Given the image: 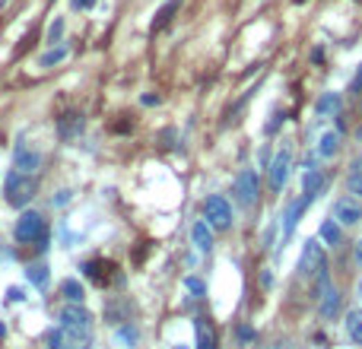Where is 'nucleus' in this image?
Wrapping results in <instances>:
<instances>
[{"label":"nucleus","instance_id":"obj_1","mask_svg":"<svg viewBox=\"0 0 362 349\" xmlns=\"http://www.w3.org/2000/svg\"><path fill=\"white\" fill-rule=\"evenodd\" d=\"M60 330H64V340L67 349H86L92 334V314L83 305H64L60 308Z\"/></svg>","mask_w":362,"mask_h":349},{"label":"nucleus","instance_id":"obj_2","mask_svg":"<svg viewBox=\"0 0 362 349\" xmlns=\"http://www.w3.org/2000/svg\"><path fill=\"white\" fill-rule=\"evenodd\" d=\"M3 194H7V203L16 210H23L26 203L35 197V178L32 175H23V171H7L3 178Z\"/></svg>","mask_w":362,"mask_h":349},{"label":"nucleus","instance_id":"obj_3","mask_svg":"<svg viewBox=\"0 0 362 349\" xmlns=\"http://www.w3.org/2000/svg\"><path fill=\"white\" fill-rule=\"evenodd\" d=\"M13 235L19 238V241H26V245H38V238H45V235H48L42 213H35V210H26V213H19Z\"/></svg>","mask_w":362,"mask_h":349},{"label":"nucleus","instance_id":"obj_4","mask_svg":"<svg viewBox=\"0 0 362 349\" xmlns=\"http://www.w3.org/2000/svg\"><path fill=\"white\" fill-rule=\"evenodd\" d=\"M204 219L210 229H219L226 232L232 225V207L226 203V197H219V194H210L204 201Z\"/></svg>","mask_w":362,"mask_h":349},{"label":"nucleus","instance_id":"obj_5","mask_svg":"<svg viewBox=\"0 0 362 349\" xmlns=\"http://www.w3.org/2000/svg\"><path fill=\"white\" fill-rule=\"evenodd\" d=\"M257 194H261V181H257V171L255 169H241L235 175V197H239L241 207H251L257 203Z\"/></svg>","mask_w":362,"mask_h":349},{"label":"nucleus","instance_id":"obj_6","mask_svg":"<svg viewBox=\"0 0 362 349\" xmlns=\"http://www.w3.org/2000/svg\"><path fill=\"white\" fill-rule=\"evenodd\" d=\"M289 169H293V149L283 146L277 156L270 159V169H267V175H270V191H273V194L283 191V185H286V178H289Z\"/></svg>","mask_w":362,"mask_h":349},{"label":"nucleus","instance_id":"obj_7","mask_svg":"<svg viewBox=\"0 0 362 349\" xmlns=\"http://www.w3.org/2000/svg\"><path fill=\"white\" fill-rule=\"evenodd\" d=\"M334 219H337V225H356L362 219V201H356V197L334 201Z\"/></svg>","mask_w":362,"mask_h":349},{"label":"nucleus","instance_id":"obj_8","mask_svg":"<svg viewBox=\"0 0 362 349\" xmlns=\"http://www.w3.org/2000/svg\"><path fill=\"white\" fill-rule=\"evenodd\" d=\"M13 169L23 171V175H35L38 169H42V153L32 146H26V143H19L13 153Z\"/></svg>","mask_w":362,"mask_h":349},{"label":"nucleus","instance_id":"obj_9","mask_svg":"<svg viewBox=\"0 0 362 349\" xmlns=\"http://www.w3.org/2000/svg\"><path fill=\"white\" fill-rule=\"evenodd\" d=\"M340 305H343V296H340V289L331 282V286L318 296V314H321L325 321H334V314L340 312Z\"/></svg>","mask_w":362,"mask_h":349},{"label":"nucleus","instance_id":"obj_10","mask_svg":"<svg viewBox=\"0 0 362 349\" xmlns=\"http://www.w3.org/2000/svg\"><path fill=\"white\" fill-rule=\"evenodd\" d=\"M309 203H311V197H305V194H302L299 201H293V203H289L286 216H283V241H289V238H293L295 225H299V216L305 213V207H309Z\"/></svg>","mask_w":362,"mask_h":349},{"label":"nucleus","instance_id":"obj_11","mask_svg":"<svg viewBox=\"0 0 362 349\" xmlns=\"http://www.w3.org/2000/svg\"><path fill=\"white\" fill-rule=\"evenodd\" d=\"M83 114H76V112H67L64 118H58V134L60 140H74V137L83 134Z\"/></svg>","mask_w":362,"mask_h":349},{"label":"nucleus","instance_id":"obj_12","mask_svg":"<svg viewBox=\"0 0 362 349\" xmlns=\"http://www.w3.org/2000/svg\"><path fill=\"white\" fill-rule=\"evenodd\" d=\"M327 178H325V171H318V169H305V175H302V194L305 197H311L315 201L318 194L325 191Z\"/></svg>","mask_w":362,"mask_h":349},{"label":"nucleus","instance_id":"obj_13","mask_svg":"<svg viewBox=\"0 0 362 349\" xmlns=\"http://www.w3.org/2000/svg\"><path fill=\"white\" fill-rule=\"evenodd\" d=\"M191 241H194V248L200 254H210L213 251V229L207 225V219L194 223V229H191Z\"/></svg>","mask_w":362,"mask_h":349},{"label":"nucleus","instance_id":"obj_14","mask_svg":"<svg viewBox=\"0 0 362 349\" xmlns=\"http://www.w3.org/2000/svg\"><path fill=\"white\" fill-rule=\"evenodd\" d=\"M194 334H197V349H216V330L210 321L197 318L194 321Z\"/></svg>","mask_w":362,"mask_h":349},{"label":"nucleus","instance_id":"obj_15","mask_svg":"<svg viewBox=\"0 0 362 349\" xmlns=\"http://www.w3.org/2000/svg\"><path fill=\"white\" fill-rule=\"evenodd\" d=\"M340 149V130H325L321 134V140H318V159H334Z\"/></svg>","mask_w":362,"mask_h":349},{"label":"nucleus","instance_id":"obj_16","mask_svg":"<svg viewBox=\"0 0 362 349\" xmlns=\"http://www.w3.org/2000/svg\"><path fill=\"white\" fill-rule=\"evenodd\" d=\"M347 337L356 343V346H362V308H353V312H347Z\"/></svg>","mask_w":362,"mask_h":349},{"label":"nucleus","instance_id":"obj_17","mask_svg":"<svg viewBox=\"0 0 362 349\" xmlns=\"http://www.w3.org/2000/svg\"><path fill=\"white\" fill-rule=\"evenodd\" d=\"M26 280H29L32 286H38V289H42V286H48V264H45V260H35V264H29V267H26Z\"/></svg>","mask_w":362,"mask_h":349},{"label":"nucleus","instance_id":"obj_18","mask_svg":"<svg viewBox=\"0 0 362 349\" xmlns=\"http://www.w3.org/2000/svg\"><path fill=\"white\" fill-rule=\"evenodd\" d=\"M60 296L67 298V305H83L86 292H83V286H80L76 280H64V282H60Z\"/></svg>","mask_w":362,"mask_h":349},{"label":"nucleus","instance_id":"obj_19","mask_svg":"<svg viewBox=\"0 0 362 349\" xmlns=\"http://www.w3.org/2000/svg\"><path fill=\"white\" fill-rule=\"evenodd\" d=\"M337 108H340V96H337V92H325V96L315 102V114H318V118H327V114L337 112Z\"/></svg>","mask_w":362,"mask_h":349},{"label":"nucleus","instance_id":"obj_20","mask_svg":"<svg viewBox=\"0 0 362 349\" xmlns=\"http://www.w3.org/2000/svg\"><path fill=\"white\" fill-rule=\"evenodd\" d=\"M321 241L331 248L340 245V225L334 223V219H325V223H321Z\"/></svg>","mask_w":362,"mask_h":349},{"label":"nucleus","instance_id":"obj_21","mask_svg":"<svg viewBox=\"0 0 362 349\" xmlns=\"http://www.w3.org/2000/svg\"><path fill=\"white\" fill-rule=\"evenodd\" d=\"M178 7H181V0H169L166 7L156 13V19H153V29H162V26H169V19L175 16V10H178Z\"/></svg>","mask_w":362,"mask_h":349},{"label":"nucleus","instance_id":"obj_22","mask_svg":"<svg viewBox=\"0 0 362 349\" xmlns=\"http://www.w3.org/2000/svg\"><path fill=\"white\" fill-rule=\"evenodd\" d=\"M118 340L124 343L128 349H134L137 343H140V330H137V327H130V324H124V327H118Z\"/></svg>","mask_w":362,"mask_h":349},{"label":"nucleus","instance_id":"obj_23","mask_svg":"<svg viewBox=\"0 0 362 349\" xmlns=\"http://www.w3.org/2000/svg\"><path fill=\"white\" fill-rule=\"evenodd\" d=\"M64 58H67V48L58 45V48H51L48 54H42V58H38V64H42V67H51V64H60Z\"/></svg>","mask_w":362,"mask_h":349},{"label":"nucleus","instance_id":"obj_24","mask_svg":"<svg viewBox=\"0 0 362 349\" xmlns=\"http://www.w3.org/2000/svg\"><path fill=\"white\" fill-rule=\"evenodd\" d=\"M347 191H350V197L362 201V171H350L347 175Z\"/></svg>","mask_w":362,"mask_h":349},{"label":"nucleus","instance_id":"obj_25","mask_svg":"<svg viewBox=\"0 0 362 349\" xmlns=\"http://www.w3.org/2000/svg\"><path fill=\"white\" fill-rule=\"evenodd\" d=\"M60 38H64V19L58 16V19H54L51 26H48V42L54 45V42H60Z\"/></svg>","mask_w":362,"mask_h":349},{"label":"nucleus","instance_id":"obj_26","mask_svg":"<svg viewBox=\"0 0 362 349\" xmlns=\"http://www.w3.org/2000/svg\"><path fill=\"white\" fill-rule=\"evenodd\" d=\"M48 349H67V340H64V330H51V334H48Z\"/></svg>","mask_w":362,"mask_h":349},{"label":"nucleus","instance_id":"obj_27","mask_svg":"<svg viewBox=\"0 0 362 349\" xmlns=\"http://www.w3.org/2000/svg\"><path fill=\"white\" fill-rule=\"evenodd\" d=\"M184 286H188V289L194 292V296H204V282L194 280V276H188V280H184Z\"/></svg>","mask_w":362,"mask_h":349},{"label":"nucleus","instance_id":"obj_28","mask_svg":"<svg viewBox=\"0 0 362 349\" xmlns=\"http://www.w3.org/2000/svg\"><path fill=\"white\" fill-rule=\"evenodd\" d=\"M353 260H356V267L362 270V238L356 241V248H353Z\"/></svg>","mask_w":362,"mask_h":349},{"label":"nucleus","instance_id":"obj_29","mask_svg":"<svg viewBox=\"0 0 362 349\" xmlns=\"http://www.w3.org/2000/svg\"><path fill=\"white\" fill-rule=\"evenodd\" d=\"M7 296H10V302H19V298H26L23 289H16V286H13V289H7Z\"/></svg>","mask_w":362,"mask_h":349},{"label":"nucleus","instance_id":"obj_30","mask_svg":"<svg viewBox=\"0 0 362 349\" xmlns=\"http://www.w3.org/2000/svg\"><path fill=\"white\" fill-rule=\"evenodd\" d=\"M239 337H241V340H255V330H251V327H241Z\"/></svg>","mask_w":362,"mask_h":349},{"label":"nucleus","instance_id":"obj_31","mask_svg":"<svg viewBox=\"0 0 362 349\" xmlns=\"http://www.w3.org/2000/svg\"><path fill=\"white\" fill-rule=\"evenodd\" d=\"M92 3H96V0H74V7H76V10H89Z\"/></svg>","mask_w":362,"mask_h":349},{"label":"nucleus","instance_id":"obj_32","mask_svg":"<svg viewBox=\"0 0 362 349\" xmlns=\"http://www.w3.org/2000/svg\"><path fill=\"white\" fill-rule=\"evenodd\" d=\"M140 102H144V105H156V102H159V96H144Z\"/></svg>","mask_w":362,"mask_h":349},{"label":"nucleus","instance_id":"obj_33","mask_svg":"<svg viewBox=\"0 0 362 349\" xmlns=\"http://www.w3.org/2000/svg\"><path fill=\"white\" fill-rule=\"evenodd\" d=\"M0 337H7V324L3 321H0Z\"/></svg>","mask_w":362,"mask_h":349},{"label":"nucleus","instance_id":"obj_34","mask_svg":"<svg viewBox=\"0 0 362 349\" xmlns=\"http://www.w3.org/2000/svg\"><path fill=\"white\" fill-rule=\"evenodd\" d=\"M277 349H293V346H289V343H277Z\"/></svg>","mask_w":362,"mask_h":349},{"label":"nucleus","instance_id":"obj_35","mask_svg":"<svg viewBox=\"0 0 362 349\" xmlns=\"http://www.w3.org/2000/svg\"><path fill=\"white\" fill-rule=\"evenodd\" d=\"M356 137H359V140H362V127H356Z\"/></svg>","mask_w":362,"mask_h":349},{"label":"nucleus","instance_id":"obj_36","mask_svg":"<svg viewBox=\"0 0 362 349\" xmlns=\"http://www.w3.org/2000/svg\"><path fill=\"white\" fill-rule=\"evenodd\" d=\"M178 349H184V346H178Z\"/></svg>","mask_w":362,"mask_h":349}]
</instances>
